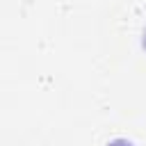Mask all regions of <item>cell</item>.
<instances>
[{
	"label": "cell",
	"instance_id": "6da1fadb",
	"mask_svg": "<svg viewBox=\"0 0 146 146\" xmlns=\"http://www.w3.org/2000/svg\"><path fill=\"white\" fill-rule=\"evenodd\" d=\"M107 146H135V144L128 141V139H114V141H110Z\"/></svg>",
	"mask_w": 146,
	"mask_h": 146
}]
</instances>
